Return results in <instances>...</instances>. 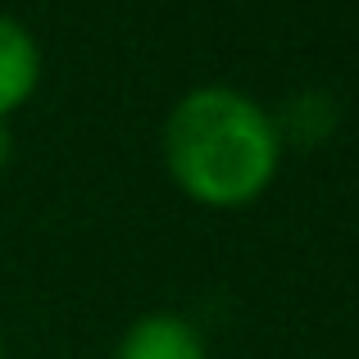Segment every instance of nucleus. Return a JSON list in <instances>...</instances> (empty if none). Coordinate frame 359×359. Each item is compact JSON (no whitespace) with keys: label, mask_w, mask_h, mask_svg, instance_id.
Listing matches in <instances>:
<instances>
[{"label":"nucleus","mask_w":359,"mask_h":359,"mask_svg":"<svg viewBox=\"0 0 359 359\" xmlns=\"http://www.w3.org/2000/svg\"><path fill=\"white\" fill-rule=\"evenodd\" d=\"M41 82V50L36 36L14 14H0V118H9Z\"/></svg>","instance_id":"3"},{"label":"nucleus","mask_w":359,"mask_h":359,"mask_svg":"<svg viewBox=\"0 0 359 359\" xmlns=\"http://www.w3.org/2000/svg\"><path fill=\"white\" fill-rule=\"evenodd\" d=\"M282 164L273 114L237 87H196L164 118V168L191 201L237 210L269 191Z\"/></svg>","instance_id":"1"},{"label":"nucleus","mask_w":359,"mask_h":359,"mask_svg":"<svg viewBox=\"0 0 359 359\" xmlns=\"http://www.w3.org/2000/svg\"><path fill=\"white\" fill-rule=\"evenodd\" d=\"M0 359H5V346H0Z\"/></svg>","instance_id":"5"},{"label":"nucleus","mask_w":359,"mask_h":359,"mask_svg":"<svg viewBox=\"0 0 359 359\" xmlns=\"http://www.w3.org/2000/svg\"><path fill=\"white\" fill-rule=\"evenodd\" d=\"M9 150H14V137H9V128H5V118H0V168L9 164Z\"/></svg>","instance_id":"4"},{"label":"nucleus","mask_w":359,"mask_h":359,"mask_svg":"<svg viewBox=\"0 0 359 359\" xmlns=\"http://www.w3.org/2000/svg\"><path fill=\"white\" fill-rule=\"evenodd\" d=\"M114 359H210V351L182 314H146L123 332Z\"/></svg>","instance_id":"2"}]
</instances>
